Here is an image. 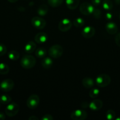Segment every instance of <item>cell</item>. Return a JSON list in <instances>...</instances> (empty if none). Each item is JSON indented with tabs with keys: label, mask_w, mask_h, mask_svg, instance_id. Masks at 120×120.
Wrapping results in <instances>:
<instances>
[{
	"label": "cell",
	"mask_w": 120,
	"mask_h": 120,
	"mask_svg": "<svg viewBox=\"0 0 120 120\" xmlns=\"http://www.w3.org/2000/svg\"><path fill=\"white\" fill-rule=\"evenodd\" d=\"M36 64V59L32 55H24L20 61L21 66L25 69H29L34 68Z\"/></svg>",
	"instance_id": "1"
},
{
	"label": "cell",
	"mask_w": 120,
	"mask_h": 120,
	"mask_svg": "<svg viewBox=\"0 0 120 120\" xmlns=\"http://www.w3.org/2000/svg\"><path fill=\"white\" fill-rule=\"evenodd\" d=\"M111 80V77L108 75L101 74L96 77L95 83L100 87H105L110 84Z\"/></svg>",
	"instance_id": "2"
},
{
	"label": "cell",
	"mask_w": 120,
	"mask_h": 120,
	"mask_svg": "<svg viewBox=\"0 0 120 120\" xmlns=\"http://www.w3.org/2000/svg\"><path fill=\"white\" fill-rule=\"evenodd\" d=\"M49 55L54 59H58L63 54V48L60 45H54L48 50Z\"/></svg>",
	"instance_id": "3"
},
{
	"label": "cell",
	"mask_w": 120,
	"mask_h": 120,
	"mask_svg": "<svg viewBox=\"0 0 120 120\" xmlns=\"http://www.w3.org/2000/svg\"><path fill=\"white\" fill-rule=\"evenodd\" d=\"M19 110H20V107L18 104L13 102V103H9L8 105L6 107L5 112L8 117H12L18 113Z\"/></svg>",
	"instance_id": "4"
},
{
	"label": "cell",
	"mask_w": 120,
	"mask_h": 120,
	"mask_svg": "<svg viewBox=\"0 0 120 120\" xmlns=\"http://www.w3.org/2000/svg\"><path fill=\"white\" fill-rule=\"evenodd\" d=\"M94 5L91 4L87 2H84L81 4L80 6V11L83 15H89L92 14L94 12Z\"/></svg>",
	"instance_id": "5"
},
{
	"label": "cell",
	"mask_w": 120,
	"mask_h": 120,
	"mask_svg": "<svg viewBox=\"0 0 120 120\" xmlns=\"http://www.w3.org/2000/svg\"><path fill=\"white\" fill-rule=\"evenodd\" d=\"M40 104V97L36 94H32L27 100V106L30 109H35Z\"/></svg>",
	"instance_id": "6"
},
{
	"label": "cell",
	"mask_w": 120,
	"mask_h": 120,
	"mask_svg": "<svg viewBox=\"0 0 120 120\" xmlns=\"http://www.w3.org/2000/svg\"><path fill=\"white\" fill-rule=\"evenodd\" d=\"M31 24L34 28L38 29H42L45 27L46 21L44 19L40 16H35L31 19Z\"/></svg>",
	"instance_id": "7"
},
{
	"label": "cell",
	"mask_w": 120,
	"mask_h": 120,
	"mask_svg": "<svg viewBox=\"0 0 120 120\" xmlns=\"http://www.w3.org/2000/svg\"><path fill=\"white\" fill-rule=\"evenodd\" d=\"M87 112L82 110H76L71 114V118L73 120H84L87 117Z\"/></svg>",
	"instance_id": "8"
},
{
	"label": "cell",
	"mask_w": 120,
	"mask_h": 120,
	"mask_svg": "<svg viewBox=\"0 0 120 120\" xmlns=\"http://www.w3.org/2000/svg\"><path fill=\"white\" fill-rule=\"evenodd\" d=\"M14 87V81L10 79L4 80L0 84V88L4 92H8L13 89Z\"/></svg>",
	"instance_id": "9"
},
{
	"label": "cell",
	"mask_w": 120,
	"mask_h": 120,
	"mask_svg": "<svg viewBox=\"0 0 120 120\" xmlns=\"http://www.w3.org/2000/svg\"><path fill=\"white\" fill-rule=\"evenodd\" d=\"M72 23L69 19H64L60 22L58 24V29L61 32H67L71 28Z\"/></svg>",
	"instance_id": "10"
},
{
	"label": "cell",
	"mask_w": 120,
	"mask_h": 120,
	"mask_svg": "<svg viewBox=\"0 0 120 120\" xmlns=\"http://www.w3.org/2000/svg\"><path fill=\"white\" fill-rule=\"evenodd\" d=\"M95 34V30L94 29V27L91 26H85L82 30V36L85 38L89 39L93 37Z\"/></svg>",
	"instance_id": "11"
},
{
	"label": "cell",
	"mask_w": 120,
	"mask_h": 120,
	"mask_svg": "<svg viewBox=\"0 0 120 120\" xmlns=\"http://www.w3.org/2000/svg\"><path fill=\"white\" fill-rule=\"evenodd\" d=\"M103 105V103L100 99H95L92 101L89 104V107L92 111H98Z\"/></svg>",
	"instance_id": "12"
},
{
	"label": "cell",
	"mask_w": 120,
	"mask_h": 120,
	"mask_svg": "<svg viewBox=\"0 0 120 120\" xmlns=\"http://www.w3.org/2000/svg\"><path fill=\"white\" fill-rule=\"evenodd\" d=\"M35 41L38 44H42L47 42L48 40V35L45 32H40L35 35Z\"/></svg>",
	"instance_id": "13"
},
{
	"label": "cell",
	"mask_w": 120,
	"mask_h": 120,
	"mask_svg": "<svg viewBox=\"0 0 120 120\" xmlns=\"http://www.w3.org/2000/svg\"><path fill=\"white\" fill-rule=\"evenodd\" d=\"M105 29L107 32L111 35L115 34L118 31V26L114 22H109L106 24Z\"/></svg>",
	"instance_id": "14"
},
{
	"label": "cell",
	"mask_w": 120,
	"mask_h": 120,
	"mask_svg": "<svg viewBox=\"0 0 120 120\" xmlns=\"http://www.w3.org/2000/svg\"><path fill=\"white\" fill-rule=\"evenodd\" d=\"M82 85L86 89H91L94 86V81L92 78L89 77H86L84 78L82 80Z\"/></svg>",
	"instance_id": "15"
},
{
	"label": "cell",
	"mask_w": 120,
	"mask_h": 120,
	"mask_svg": "<svg viewBox=\"0 0 120 120\" xmlns=\"http://www.w3.org/2000/svg\"><path fill=\"white\" fill-rule=\"evenodd\" d=\"M53 64V60L51 57H44L41 60V65L43 67L44 69H48L50 68H51V66Z\"/></svg>",
	"instance_id": "16"
},
{
	"label": "cell",
	"mask_w": 120,
	"mask_h": 120,
	"mask_svg": "<svg viewBox=\"0 0 120 120\" xmlns=\"http://www.w3.org/2000/svg\"><path fill=\"white\" fill-rule=\"evenodd\" d=\"M36 49V44L33 41H29L25 45L24 50L27 53H31Z\"/></svg>",
	"instance_id": "17"
},
{
	"label": "cell",
	"mask_w": 120,
	"mask_h": 120,
	"mask_svg": "<svg viewBox=\"0 0 120 120\" xmlns=\"http://www.w3.org/2000/svg\"><path fill=\"white\" fill-rule=\"evenodd\" d=\"M66 5L69 9L74 10L79 5L80 0H66Z\"/></svg>",
	"instance_id": "18"
},
{
	"label": "cell",
	"mask_w": 120,
	"mask_h": 120,
	"mask_svg": "<svg viewBox=\"0 0 120 120\" xmlns=\"http://www.w3.org/2000/svg\"><path fill=\"white\" fill-rule=\"evenodd\" d=\"M48 12V7L47 5L42 4L38 8L37 12L38 14L40 16H45L47 15Z\"/></svg>",
	"instance_id": "19"
},
{
	"label": "cell",
	"mask_w": 120,
	"mask_h": 120,
	"mask_svg": "<svg viewBox=\"0 0 120 120\" xmlns=\"http://www.w3.org/2000/svg\"><path fill=\"white\" fill-rule=\"evenodd\" d=\"M8 57L11 60H17L20 58V53L16 50H11L8 52Z\"/></svg>",
	"instance_id": "20"
},
{
	"label": "cell",
	"mask_w": 120,
	"mask_h": 120,
	"mask_svg": "<svg viewBox=\"0 0 120 120\" xmlns=\"http://www.w3.org/2000/svg\"><path fill=\"white\" fill-rule=\"evenodd\" d=\"M47 54V50L44 48H38L35 51V55L38 58H43Z\"/></svg>",
	"instance_id": "21"
},
{
	"label": "cell",
	"mask_w": 120,
	"mask_h": 120,
	"mask_svg": "<svg viewBox=\"0 0 120 120\" xmlns=\"http://www.w3.org/2000/svg\"><path fill=\"white\" fill-rule=\"evenodd\" d=\"M102 6L104 9L107 11H109L112 9L113 7V4L111 0H104L102 1Z\"/></svg>",
	"instance_id": "22"
},
{
	"label": "cell",
	"mask_w": 120,
	"mask_h": 120,
	"mask_svg": "<svg viewBox=\"0 0 120 120\" xmlns=\"http://www.w3.org/2000/svg\"><path fill=\"white\" fill-rule=\"evenodd\" d=\"M9 68L7 64L4 63H0V74L7 75L9 73Z\"/></svg>",
	"instance_id": "23"
},
{
	"label": "cell",
	"mask_w": 120,
	"mask_h": 120,
	"mask_svg": "<svg viewBox=\"0 0 120 120\" xmlns=\"http://www.w3.org/2000/svg\"><path fill=\"white\" fill-rule=\"evenodd\" d=\"M12 100L11 97L7 94H3L0 97V103L3 104H8L11 103Z\"/></svg>",
	"instance_id": "24"
},
{
	"label": "cell",
	"mask_w": 120,
	"mask_h": 120,
	"mask_svg": "<svg viewBox=\"0 0 120 120\" xmlns=\"http://www.w3.org/2000/svg\"><path fill=\"white\" fill-rule=\"evenodd\" d=\"M85 21L82 18H77L73 22V25L76 28H81L84 25Z\"/></svg>",
	"instance_id": "25"
},
{
	"label": "cell",
	"mask_w": 120,
	"mask_h": 120,
	"mask_svg": "<svg viewBox=\"0 0 120 120\" xmlns=\"http://www.w3.org/2000/svg\"><path fill=\"white\" fill-rule=\"evenodd\" d=\"M64 0H48V3L52 8H56L63 3Z\"/></svg>",
	"instance_id": "26"
},
{
	"label": "cell",
	"mask_w": 120,
	"mask_h": 120,
	"mask_svg": "<svg viewBox=\"0 0 120 120\" xmlns=\"http://www.w3.org/2000/svg\"><path fill=\"white\" fill-rule=\"evenodd\" d=\"M100 94V90L99 89H96V88H94L92 89L89 92V96L91 98H95L97 97Z\"/></svg>",
	"instance_id": "27"
},
{
	"label": "cell",
	"mask_w": 120,
	"mask_h": 120,
	"mask_svg": "<svg viewBox=\"0 0 120 120\" xmlns=\"http://www.w3.org/2000/svg\"><path fill=\"white\" fill-rule=\"evenodd\" d=\"M115 112L114 110H109L106 112V118L108 120H113L115 119Z\"/></svg>",
	"instance_id": "28"
},
{
	"label": "cell",
	"mask_w": 120,
	"mask_h": 120,
	"mask_svg": "<svg viewBox=\"0 0 120 120\" xmlns=\"http://www.w3.org/2000/svg\"><path fill=\"white\" fill-rule=\"evenodd\" d=\"M93 15H94V18L96 19H100L101 17V11L100 9L98 8H95L93 12Z\"/></svg>",
	"instance_id": "29"
},
{
	"label": "cell",
	"mask_w": 120,
	"mask_h": 120,
	"mask_svg": "<svg viewBox=\"0 0 120 120\" xmlns=\"http://www.w3.org/2000/svg\"><path fill=\"white\" fill-rule=\"evenodd\" d=\"M7 49L5 46L4 44L0 43V56L4 55L7 53Z\"/></svg>",
	"instance_id": "30"
},
{
	"label": "cell",
	"mask_w": 120,
	"mask_h": 120,
	"mask_svg": "<svg viewBox=\"0 0 120 120\" xmlns=\"http://www.w3.org/2000/svg\"><path fill=\"white\" fill-rule=\"evenodd\" d=\"M53 119H54V118L50 114L44 115L41 118V120H53Z\"/></svg>",
	"instance_id": "31"
},
{
	"label": "cell",
	"mask_w": 120,
	"mask_h": 120,
	"mask_svg": "<svg viewBox=\"0 0 120 120\" xmlns=\"http://www.w3.org/2000/svg\"><path fill=\"white\" fill-rule=\"evenodd\" d=\"M115 43L118 46L120 47V33L118 34L115 38Z\"/></svg>",
	"instance_id": "32"
},
{
	"label": "cell",
	"mask_w": 120,
	"mask_h": 120,
	"mask_svg": "<svg viewBox=\"0 0 120 120\" xmlns=\"http://www.w3.org/2000/svg\"><path fill=\"white\" fill-rule=\"evenodd\" d=\"M92 4L95 7L100 5V4L102 2V0H91Z\"/></svg>",
	"instance_id": "33"
},
{
	"label": "cell",
	"mask_w": 120,
	"mask_h": 120,
	"mask_svg": "<svg viewBox=\"0 0 120 120\" xmlns=\"http://www.w3.org/2000/svg\"><path fill=\"white\" fill-rule=\"evenodd\" d=\"M88 106L89 107V104H88V103H87V102H83V103H82V104H81V107H82V108H87Z\"/></svg>",
	"instance_id": "34"
},
{
	"label": "cell",
	"mask_w": 120,
	"mask_h": 120,
	"mask_svg": "<svg viewBox=\"0 0 120 120\" xmlns=\"http://www.w3.org/2000/svg\"><path fill=\"white\" fill-rule=\"evenodd\" d=\"M112 18V15L111 13H107L106 14V18L108 19H111Z\"/></svg>",
	"instance_id": "35"
},
{
	"label": "cell",
	"mask_w": 120,
	"mask_h": 120,
	"mask_svg": "<svg viewBox=\"0 0 120 120\" xmlns=\"http://www.w3.org/2000/svg\"><path fill=\"white\" fill-rule=\"evenodd\" d=\"M29 120H39V118L35 116H32L29 117Z\"/></svg>",
	"instance_id": "36"
},
{
	"label": "cell",
	"mask_w": 120,
	"mask_h": 120,
	"mask_svg": "<svg viewBox=\"0 0 120 120\" xmlns=\"http://www.w3.org/2000/svg\"><path fill=\"white\" fill-rule=\"evenodd\" d=\"M5 119V116L2 112H0V120H4Z\"/></svg>",
	"instance_id": "37"
},
{
	"label": "cell",
	"mask_w": 120,
	"mask_h": 120,
	"mask_svg": "<svg viewBox=\"0 0 120 120\" xmlns=\"http://www.w3.org/2000/svg\"><path fill=\"white\" fill-rule=\"evenodd\" d=\"M18 0H8V2H11V3H14V2H16V1H18Z\"/></svg>",
	"instance_id": "38"
},
{
	"label": "cell",
	"mask_w": 120,
	"mask_h": 120,
	"mask_svg": "<svg viewBox=\"0 0 120 120\" xmlns=\"http://www.w3.org/2000/svg\"><path fill=\"white\" fill-rule=\"evenodd\" d=\"M115 2L116 4H120V0H115Z\"/></svg>",
	"instance_id": "39"
},
{
	"label": "cell",
	"mask_w": 120,
	"mask_h": 120,
	"mask_svg": "<svg viewBox=\"0 0 120 120\" xmlns=\"http://www.w3.org/2000/svg\"><path fill=\"white\" fill-rule=\"evenodd\" d=\"M115 120H120V117H118V118H115Z\"/></svg>",
	"instance_id": "40"
},
{
	"label": "cell",
	"mask_w": 120,
	"mask_h": 120,
	"mask_svg": "<svg viewBox=\"0 0 120 120\" xmlns=\"http://www.w3.org/2000/svg\"><path fill=\"white\" fill-rule=\"evenodd\" d=\"M119 18H120V14H119Z\"/></svg>",
	"instance_id": "41"
},
{
	"label": "cell",
	"mask_w": 120,
	"mask_h": 120,
	"mask_svg": "<svg viewBox=\"0 0 120 120\" xmlns=\"http://www.w3.org/2000/svg\"><path fill=\"white\" fill-rule=\"evenodd\" d=\"M0 89H1V88H0Z\"/></svg>",
	"instance_id": "42"
},
{
	"label": "cell",
	"mask_w": 120,
	"mask_h": 120,
	"mask_svg": "<svg viewBox=\"0 0 120 120\" xmlns=\"http://www.w3.org/2000/svg\"><path fill=\"white\" fill-rule=\"evenodd\" d=\"M0 106H1V105H0Z\"/></svg>",
	"instance_id": "43"
}]
</instances>
